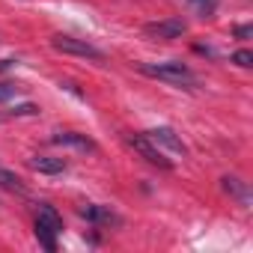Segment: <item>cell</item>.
Listing matches in <instances>:
<instances>
[{
  "label": "cell",
  "mask_w": 253,
  "mask_h": 253,
  "mask_svg": "<svg viewBox=\"0 0 253 253\" xmlns=\"http://www.w3.org/2000/svg\"><path fill=\"white\" fill-rule=\"evenodd\" d=\"M146 78H155V81H164L170 86H185V89H194L197 86V75L185 66V63H140L137 66Z\"/></svg>",
  "instance_id": "obj_1"
},
{
  "label": "cell",
  "mask_w": 253,
  "mask_h": 253,
  "mask_svg": "<svg viewBox=\"0 0 253 253\" xmlns=\"http://www.w3.org/2000/svg\"><path fill=\"white\" fill-rule=\"evenodd\" d=\"M51 45L63 54H72V57H84V60H104V54L98 48H92L89 42L84 39H72V36H54Z\"/></svg>",
  "instance_id": "obj_2"
},
{
  "label": "cell",
  "mask_w": 253,
  "mask_h": 253,
  "mask_svg": "<svg viewBox=\"0 0 253 253\" xmlns=\"http://www.w3.org/2000/svg\"><path fill=\"white\" fill-rule=\"evenodd\" d=\"M128 143L134 146V152H140L149 164H155V167H161V170H173V161L149 140V137H143V134H134V137H128Z\"/></svg>",
  "instance_id": "obj_3"
},
{
  "label": "cell",
  "mask_w": 253,
  "mask_h": 253,
  "mask_svg": "<svg viewBox=\"0 0 253 253\" xmlns=\"http://www.w3.org/2000/svg\"><path fill=\"white\" fill-rule=\"evenodd\" d=\"M143 33L149 39H179L188 33V24L182 18H167V21H152L143 27Z\"/></svg>",
  "instance_id": "obj_4"
},
{
  "label": "cell",
  "mask_w": 253,
  "mask_h": 253,
  "mask_svg": "<svg viewBox=\"0 0 253 253\" xmlns=\"http://www.w3.org/2000/svg\"><path fill=\"white\" fill-rule=\"evenodd\" d=\"M146 137H149L155 146H167L173 155H188V146L182 143V137H176V131H173V128H152Z\"/></svg>",
  "instance_id": "obj_5"
},
{
  "label": "cell",
  "mask_w": 253,
  "mask_h": 253,
  "mask_svg": "<svg viewBox=\"0 0 253 253\" xmlns=\"http://www.w3.org/2000/svg\"><path fill=\"white\" fill-rule=\"evenodd\" d=\"M54 143L72 146V149H81V152H95V143H92L86 134H75V131H60V134H54Z\"/></svg>",
  "instance_id": "obj_6"
},
{
  "label": "cell",
  "mask_w": 253,
  "mask_h": 253,
  "mask_svg": "<svg viewBox=\"0 0 253 253\" xmlns=\"http://www.w3.org/2000/svg\"><path fill=\"white\" fill-rule=\"evenodd\" d=\"M30 167L36 173H45V176H57L66 170V161L63 158H51V155H33L30 158Z\"/></svg>",
  "instance_id": "obj_7"
},
{
  "label": "cell",
  "mask_w": 253,
  "mask_h": 253,
  "mask_svg": "<svg viewBox=\"0 0 253 253\" xmlns=\"http://www.w3.org/2000/svg\"><path fill=\"white\" fill-rule=\"evenodd\" d=\"M84 217L92 220V223H107V226H110V223H119V217H116L107 206H86V209H84Z\"/></svg>",
  "instance_id": "obj_8"
},
{
  "label": "cell",
  "mask_w": 253,
  "mask_h": 253,
  "mask_svg": "<svg viewBox=\"0 0 253 253\" xmlns=\"http://www.w3.org/2000/svg\"><path fill=\"white\" fill-rule=\"evenodd\" d=\"M36 220H39V223H45V226H48V229H54V232H63V217L57 214V209H54V206H39Z\"/></svg>",
  "instance_id": "obj_9"
},
{
  "label": "cell",
  "mask_w": 253,
  "mask_h": 253,
  "mask_svg": "<svg viewBox=\"0 0 253 253\" xmlns=\"http://www.w3.org/2000/svg\"><path fill=\"white\" fill-rule=\"evenodd\" d=\"M0 188H6V191H15V194H27V188H24V182L12 173V170H6V167H0Z\"/></svg>",
  "instance_id": "obj_10"
},
{
  "label": "cell",
  "mask_w": 253,
  "mask_h": 253,
  "mask_svg": "<svg viewBox=\"0 0 253 253\" xmlns=\"http://www.w3.org/2000/svg\"><path fill=\"white\" fill-rule=\"evenodd\" d=\"M223 188H226L232 197H238L244 206L250 203V191H247V182H241V179H229V176H226V179H223Z\"/></svg>",
  "instance_id": "obj_11"
},
{
  "label": "cell",
  "mask_w": 253,
  "mask_h": 253,
  "mask_svg": "<svg viewBox=\"0 0 253 253\" xmlns=\"http://www.w3.org/2000/svg\"><path fill=\"white\" fill-rule=\"evenodd\" d=\"M54 235H57L54 229H48L45 223H39V220H36V238H39V244H42L48 253H54V250H57V238H54Z\"/></svg>",
  "instance_id": "obj_12"
},
{
  "label": "cell",
  "mask_w": 253,
  "mask_h": 253,
  "mask_svg": "<svg viewBox=\"0 0 253 253\" xmlns=\"http://www.w3.org/2000/svg\"><path fill=\"white\" fill-rule=\"evenodd\" d=\"M18 92H21L18 84H9V81H6V84H0V104H3V101H12Z\"/></svg>",
  "instance_id": "obj_13"
},
{
  "label": "cell",
  "mask_w": 253,
  "mask_h": 253,
  "mask_svg": "<svg viewBox=\"0 0 253 253\" xmlns=\"http://www.w3.org/2000/svg\"><path fill=\"white\" fill-rule=\"evenodd\" d=\"M232 63H235V66H241V69H250V66H253V54H250L247 48H241V51H235V54H232Z\"/></svg>",
  "instance_id": "obj_14"
},
{
  "label": "cell",
  "mask_w": 253,
  "mask_h": 253,
  "mask_svg": "<svg viewBox=\"0 0 253 253\" xmlns=\"http://www.w3.org/2000/svg\"><path fill=\"white\" fill-rule=\"evenodd\" d=\"M9 113H12V116H36V113H39V107H36V104H18V107H15V110H9Z\"/></svg>",
  "instance_id": "obj_15"
},
{
  "label": "cell",
  "mask_w": 253,
  "mask_h": 253,
  "mask_svg": "<svg viewBox=\"0 0 253 253\" xmlns=\"http://www.w3.org/2000/svg\"><path fill=\"white\" fill-rule=\"evenodd\" d=\"M253 36V27L250 24H238L235 27V39H250Z\"/></svg>",
  "instance_id": "obj_16"
}]
</instances>
